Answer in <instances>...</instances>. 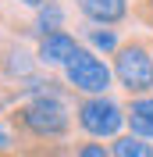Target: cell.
I'll return each instance as SVG.
<instances>
[{
	"instance_id": "6da1fadb",
	"label": "cell",
	"mask_w": 153,
	"mask_h": 157,
	"mask_svg": "<svg viewBox=\"0 0 153 157\" xmlns=\"http://www.w3.org/2000/svg\"><path fill=\"white\" fill-rule=\"evenodd\" d=\"M114 75L132 97H146L153 93V54L143 43H128L118 50L114 57Z\"/></svg>"
},
{
	"instance_id": "7a4b0ae2",
	"label": "cell",
	"mask_w": 153,
	"mask_h": 157,
	"mask_svg": "<svg viewBox=\"0 0 153 157\" xmlns=\"http://www.w3.org/2000/svg\"><path fill=\"white\" fill-rule=\"evenodd\" d=\"M18 121L29 128L32 136H39V139H57V136H64L68 125H71V118H68L64 104H61L57 97L29 100V104L18 111Z\"/></svg>"
},
{
	"instance_id": "3957f363",
	"label": "cell",
	"mask_w": 153,
	"mask_h": 157,
	"mask_svg": "<svg viewBox=\"0 0 153 157\" xmlns=\"http://www.w3.org/2000/svg\"><path fill=\"white\" fill-rule=\"evenodd\" d=\"M125 118L128 114H125L110 97H89V100L78 104V125L86 128L89 136H96V139L118 136L121 125H125Z\"/></svg>"
},
{
	"instance_id": "277c9868",
	"label": "cell",
	"mask_w": 153,
	"mask_h": 157,
	"mask_svg": "<svg viewBox=\"0 0 153 157\" xmlns=\"http://www.w3.org/2000/svg\"><path fill=\"white\" fill-rule=\"evenodd\" d=\"M64 75H68V82H71L75 89L93 93V97H103L107 86H110V68H107L96 54H89V50H78L75 57L68 61Z\"/></svg>"
},
{
	"instance_id": "5b68a950",
	"label": "cell",
	"mask_w": 153,
	"mask_h": 157,
	"mask_svg": "<svg viewBox=\"0 0 153 157\" xmlns=\"http://www.w3.org/2000/svg\"><path fill=\"white\" fill-rule=\"evenodd\" d=\"M78 50L82 47H78L75 36H68V32H50V36L39 39V61H43V64H68Z\"/></svg>"
},
{
	"instance_id": "8992f818",
	"label": "cell",
	"mask_w": 153,
	"mask_h": 157,
	"mask_svg": "<svg viewBox=\"0 0 153 157\" xmlns=\"http://www.w3.org/2000/svg\"><path fill=\"white\" fill-rule=\"evenodd\" d=\"M78 11L100 25H114L128 14V0H78Z\"/></svg>"
},
{
	"instance_id": "52a82bcc",
	"label": "cell",
	"mask_w": 153,
	"mask_h": 157,
	"mask_svg": "<svg viewBox=\"0 0 153 157\" xmlns=\"http://www.w3.org/2000/svg\"><path fill=\"white\" fill-rule=\"evenodd\" d=\"M128 121H132V132L143 139H153V93L150 97H135L128 104Z\"/></svg>"
},
{
	"instance_id": "ba28073f",
	"label": "cell",
	"mask_w": 153,
	"mask_h": 157,
	"mask_svg": "<svg viewBox=\"0 0 153 157\" xmlns=\"http://www.w3.org/2000/svg\"><path fill=\"white\" fill-rule=\"evenodd\" d=\"M110 157H153V143H146L143 136H118Z\"/></svg>"
},
{
	"instance_id": "9c48e42d",
	"label": "cell",
	"mask_w": 153,
	"mask_h": 157,
	"mask_svg": "<svg viewBox=\"0 0 153 157\" xmlns=\"http://www.w3.org/2000/svg\"><path fill=\"white\" fill-rule=\"evenodd\" d=\"M61 21H64V18H61V7H57V4H47V7L39 11V29L47 32V36H50V32H64Z\"/></svg>"
},
{
	"instance_id": "30bf717a",
	"label": "cell",
	"mask_w": 153,
	"mask_h": 157,
	"mask_svg": "<svg viewBox=\"0 0 153 157\" xmlns=\"http://www.w3.org/2000/svg\"><path fill=\"white\" fill-rule=\"evenodd\" d=\"M89 39H93L96 47H103V50H118V39H114V32H110V29H103V32L93 29V32H89Z\"/></svg>"
},
{
	"instance_id": "8fae6325",
	"label": "cell",
	"mask_w": 153,
	"mask_h": 157,
	"mask_svg": "<svg viewBox=\"0 0 153 157\" xmlns=\"http://www.w3.org/2000/svg\"><path fill=\"white\" fill-rule=\"evenodd\" d=\"M75 157H110V154H107V150L100 147V143H82Z\"/></svg>"
},
{
	"instance_id": "7c38bea8",
	"label": "cell",
	"mask_w": 153,
	"mask_h": 157,
	"mask_svg": "<svg viewBox=\"0 0 153 157\" xmlns=\"http://www.w3.org/2000/svg\"><path fill=\"white\" fill-rule=\"evenodd\" d=\"M7 147H11V132L0 125V150H7Z\"/></svg>"
},
{
	"instance_id": "4fadbf2b",
	"label": "cell",
	"mask_w": 153,
	"mask_h": 157,
	"mask_svg": "<svg viewBox=\"0 0 153 157\" xmlns=\"http://www.w3.org/2000/svg\"><path fill=\"white\" fill-rule=\"evenodd\" d=\"M21 4H29V7H47L50 0H21Z\"/></svg>"
},
{
	"instance_id": "5bb4252c",
	"label": "cell",
	"mask_w": 153,
	"mask_h": 157,
	"mask_svg": "<svg viewBox=\"0 0 153 157\" xmlns=\"http://www.w3.org/2000/svg\"><path fill=\"white\" fill-rule=\"evenodd\" d=\"M146 7H150V21H153V0H146Z\"/></svg>"
}]
</instances>
